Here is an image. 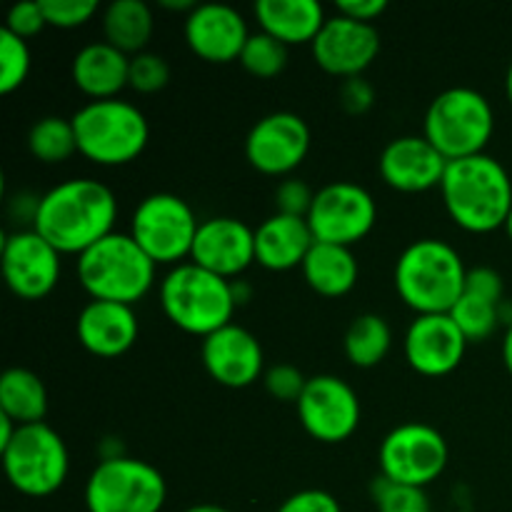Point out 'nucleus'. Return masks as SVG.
Wrapping results in <instances>:
<instances>
[{
    "mask_svg": "<svg viewBox=\"0 0 512 512\" xmlns=\"http://www.w3.org/2000/svg\"><path fill=\"white\" fill-rule=\"evenodd\" d=\"M115 220L118 200L108 185L93 178H70L40 195L33 230L60 255H80L115 233Z\"/></svg>",
    "mask_w": 512,
    "mask_h": 512,
    "instance_id": "f257e3e1",
    "label": "nucleus"
},
{
    "mask_svg": "<svg viewBox=\"0 0 512 512\" xmlns=\"http://www.w3.org/2000/svg\"><path fill=\"white\" fill-rule=\"evenodd\" d=\"M445 210L468 233L503 228L512 208V178L505 165L488 153L450 160L440 183Z\"/></svg>",
    "mask_w": 512,
    "mask_h": 512,
    "instance_id": "f03ea898",
    "label": "nucleus"
},
{
    "mask_svg": "<svg viewBox=\"0 0 512 512\" xmlns=\"http://www.w3.org/2000/svg\"><path fill=\"white\" fill-rule=\"evenodd\" d=\"M395 290L418 315L450 313L463 298L468 268L463 255L438 238L413 240L395 263Z\"/></svg>",
    "mask_w": 512,
    "mask_h": 512,
    "instance_id": "7ed1b4c3",
    "label": "nucleus"
},
{
    "mask_svg": "<svg viewBox=\"0 0 512 512\" xmlns=\"http://www.w3.org/2000/svg\"><path fill=\"white\" fill-rule=\"evenodd\" d=\"M160 308L175 328L208 338L215 330L233 323V313L238 308L233 280L220 278L185 260L160 280Z\"/></svg>",
    "mask_w": 512,
    "mask_h": 512,
    "instance_id": "20e7f679",
    "label": "nucleus"
},
{
    "mask_svg": "<svg viewBox=\"0 0 512 512\" xmlns=\"http://www.w3.org/2000/svg\"><path fill=\"white\" fill-rule=\"evenodd\" d=\"M155 268L130 233H110L78 255V280L93 300L135 305L150 293Z\"/></svg>",
    "mask_w": 512,
    "mask_h": 512,
    "instance_id": "39448f33",
    "label": "nucleus"
},
{
    "mask_svg": "<svg viewBox=\"0 0 512 512\" xmlns=\"http://www.w3.org/2000/svg\"><path fill=\"white\" fill-rule=\"evenodd\" d=\"M70 120L78 138V153L95 165L115 168L133 163L148 148V118L128 100H88Z\"/></svg>",
    "mask_w": 512,
    "mask_h": 512,
    "instance_id": "423d86ee",
    "label": "nucleus"
},
{
    "mask_svg": "<svg viewBox=\"0 0 512 512\" xmlns=\"http://www.w3.org/2000/svg\"><path fill=\"white\" fill-rule=\"evenodd\" d=\"M495 130V110L480 90L455 85L430 100L423 135L445 160L485 153Z\"/></svg>",
    "mask_w": 512,
    "mask_h": 512,
    "instance_id": "0eeeda50",
    "label": "nucleus"
},
{
    "mask_svg": "<svg viewBox=\"0 0 512 512\" xmlns=\"http://www.w3.org/2000/svg\"><path fill=\"white\" fill-rule=\"evenodd\" d=\"M168 500L163 473L145 460L103 458L85 483L88 512H160Z\"/></svg>",
    "mask_w": 512,
    "mask_h": 512,
    "instance_id": "6e6552de",
    "label": "nucleus"
},
{
    "mask_svg": "<svg viewBox=\"0 0 512 512\" xmlns=\"http://www.w3.org/2000/svg\"><path fill=\"white\" fill-rule=\"evenodd\" d=\"M8 483L28 498L58 493L70 473V455L63 438L50 425H20L15 438L0 450Z\"/></svg>",
    "mask_w": 512,
    "mask_h": 512,
    "instance_id": "1a4fd4ad",
    "label": "nucleus"
},
{
    "mask_svg": "<svg viewBox=\"0 0 512 512\" xmlns=\"http://www.w3.org/2000/svg\"><path fill=\"white\" fill-rule=\"evenodd\" d=\"M200 220L188 200L175 193H153L140 200L130 218V235L155 265H180L193 253Z\"/></svg>",
    "mask_w": 512,
    "mask_h": 512,
    "instance_id": "9d476101",
    "label": "nucleus"
},
{
    "mask_svg": "<svg viewBox=\"0 0 512 512\" xmlns=\"http://www.w3.org/2000/svg\"><path fill=\"white\" fill-rule=\"evenodd\" d=\"M450 450L443 433L428 423H403L390 430L378 450L380 475L390 483L428 488L448 468Z\"/></svg>",
    "mask_w": 512,
    "mask_h": 512,
    "instance_id": "9b49d317",
    "label": "nucleus"
},
{
    "mask_svg": "<svg viewBox=\"0 0 512 512\" xmlns=\"http://www.w3.org/2000/svg\"><path fill=\"white\" fill-rule=\"evenodd\" d=\"M378 220V203L368 188L350 180H335L315 190L313 205L308 213V225L318 243L353 248Z\"/></svg>",
    "mask_w": 512,
    "mask_h": 512,
    "instance_id": "f8f14e48",
    "label": "nucleus"
},
{
    "mask_svg": "<svg viewBox=\"0 0 512 512\" xmlns=\"http://www.w3.org/2000/svg\"><path fill=\"white\" fill-rule=\"evenodd\" d=\"M295 408L305 433L325 445L343 443L360 425L358 393L338 375L308 378Z\"/></svg>",
    "mask_w": 512,
    "mask_h": 512,
    "instance_id": "ddd939ff",
    "label": "nucleus"
},
{
    "mask_svg": "<svg viewBox=\"0 0 512 512\" xmlns=\"http://www.w3.org/2000/svg\"><path fill=\"white\" fill-rule=\"evenodd\" d=\"M0 265L20 300H43L60 280V253L33 228H20L3 240Z\"/></svg>",
    "mask_w": 512,
    "mask_h": 512,
    "instance_id": "4468645a",
    "label": "nucleus"
},
{
    "mask_svg": "<svg viewBox=\"0 0 512 512\" xmlns=\"http://www.w3.org/2000/svg\"><path fill=\"white\" fill-rule=\"evenodd\" d=\"M310 128L298 113L263 115L245 138V158L263 175H288L303 165L310 150Z\"/></svg>",
    "mask_w": 512,
    "mask_h": 512,
    "instance_id": "2eb2a0df",
    "label": "nucleus"
},
{
    "mask_svg": "<svg viewBox=\"0 0 512 512\" xmlns=\"http://www.w3.org/2000/svg\"><path fill=\"white\" fill-rule=\"evenodd\" d=\"M320 70L335 78H358L373 65L380 53V33L375 25L358 23L345 15L325 20L323 30L310 45Z\"/></svg>",
    "mask_w": 512,
    "mask_h": 512,
    "instance_id": "dca6fc26",
    "label": "nucleus"
},
{
    "mask_svg": "<svg viewBox=\"0 0 512 512\" xmlns=\"http://www.w3.org/2000/svg\"><path fill=\"white\" fill-rule=\"evenodd\" d=\"M185 43L205 63H233L240 60L250 38L243 13L228 3H200L185 15Z\"/></svg>",
    "mask_w": 512,
    "mask_h": 512,
    "instance_id": "f3484780",
    "label": "nucleus"
},
{
    "mask_svg": "<svg viewBox=\"0 0 512 512\" xmlns=\"http://www.w3.org/2000/svg\"><path fill=\"white\" fill-rule=\"evenodd\" d=\"M405 360L425 378L450 375L465 358L468 340L448 313L418 315L405 330Z\"/></svg>",
    "mask_w": 512,
    "mask_h": 512,
    "instance_id": "a211bd4d",
    "label": "nucleus"
},
{
    "mask_svg": "<svg viewBox=\"0 0 512 512\" xmlns=\"http://www.w3.org/2000/svg\"><path fill=\"white\" fill-rule=\"evenodd\" d=\"M200 360L215 383L233 390L248 388L265 375V355L260 340L235 323L203 338Z\"/></svg>",
    "mask_w": 512,
    "mask_h": 512,
    "instance_id": "6ab92c4d",
    "label": "nucleus"
},
{
    "mask_svg": "<svg viewBox=\"0 0 512 512\" xmlns=\"http://www.w3.org/2000/svg\"><path fill=\"white\" fill-rule=\"evenodd\" d=\"M190 263L220 278H238L255 263V230L228 215L200 220Z\"/></svg>",
    "mask_w": 512,
    "mask_h": 512,
    "instance_id": "aec40b11",
    "label": "nucleus"
},
{
    "mask_svg": "<svg viewBox=\"0 0 512 512\" xmlns=\"http://www.w3.org/2000/svg\"><path fill=\"white\" fill-rule=\"evenodd\" d=\"M448 160L425 135H400L383 148L378 160L380 178L400 193H425L440 188Z\"/></svg>",
    "mask_w": 512,
    "mask_h": 512,
    "instance_id": "412c9836",
    "label": "nucleus"
},
{
    "mask_svg": "<svg viewBox=\"0 0 512 512\" xmlns=\"http://www.w3.org/2000/svg\"><path fill=\"white\" fill-rule=\"evenodd\" d=\"M75 333L88 353L98 358H118L135 345L140 323L133 305L90 300L78 313Z\"/></svg>",
    "mask_w": 512,
    "mask_h": 512,
    "instance_id": "4be33fe9",
    "label": "nucleus"
},
{
    "mask_svg": "<svg viewBox=\"0 0 512 512\" xmlns=\"http://www.w3.org/2000/svg\"><path fill=\"white\" fill-rule=\"evenodd\" d=\"M313 245L315 235L308 218L275 213L255 228V263L275 273L303 268Z\"/></svg>",
    "mask_w": 512,
    "mask_h": 512,
    "instance_id": "5701e85b",
    "label": "nucleus"
},
{
    "mask_svg": "<svg viewBox=\"0 0 512 512\" xmlns=\"http://www.w3.org/2000/svg\"><path fill=\"white\" fill-rule=\"evenodd\" d=\"M128 75L130 55L113 48L105 40L83 45L70 65V78H73L75 88L88 95L90 100L118 98L120 90L128 88Z\"/></svg>",
    "mask_w": 512,
    "mask_h": 512,
    "instance_id": "b1692460",
    "label": "nucleus"
},
{
    "mask_svg": "<svg viewBox=\"0 0 512 512\" xmlns=\"http://www.w3.org/2000/svg\"><path fill=\"white\" fill-rule=\"evenodd\" d=\"M253 13L260 30L283 45H313L328 20L318 0H258Z\"/></svg>",
    "mask_w": 512,
    "mask_h": 512,
    "instance_id": "393cba45",
    "label": "nucleus"
},
{
    "mask_svg": "<svg viewBox=\"0 0 512 512\" xmlns=\"http://www.w3.org/2000/svg\"><path fill=\"white\" fill-rule=\"evenodd\" d=\"M303 278L323 298H343L358 283V260L353 250L333 243H318L310 248L303 263Z\"/></svg>",
    "mask_w": 512,
    "mask_h": 512,
    "instance_id": "a878e982",
    "label": "nucleus"
},
{
    "mask_svg": "<svg viewBox=\"0 0 512 512\" xmlns=\"http://www.w3.org/2000/svg\"><path fill=\"white\" fill-rule=\"evenodd\" d=\"M103 38L125 55L143 53L153 38V10L143 0H113L103 10Z\"/></svg>",
    "mask_w": 512,
    "mask_h": 512,
    "instance_id": "bb28decb",
    "label": "nucleus"
},
{
    "mask_svg": "<svg viewBox=\"0 0 512 512\" xmlns=\"http://www.w3.org/2000/svg\"><path fill=\"white\" fill-rule=\"evenodd\" d=\"M0 413L15 425L43 423L48 413V390L28 368H8L0 375Z\"/></svg>",
    "mask_w": 512,
    "mask_h": 512,
    "instance_id": "cd10ccee",
    "label": "nucleus"
},
{
    "mask_svg": "<svg viewBox=\"0 0 512 512\" xmlns=\"http://www.w3.org/2000/svg\"><path fill=\"white\" fill-rule=\"evenodd\" d=\"M343 348L355 368H375L393 348V328L383 315L363 313L345 330Z\"/></svg>",
    "mask_w": 512,
    "mask_h": 512,
    "instance_id": "c85d7f7f",
    "label": "nucleus"
},
{
    "mask_svg": "<svg viewBox=\"0 0 512 512\" xmlns=\"http://www.w3.org/2000/svg\"><path fill=\"white\" fill-rule=\"evenodd\" d=\"M28 150L40 163H63L70 155L78 153V138H75L73 120L60 115H45L35 120L28 133Z\"/></svg>",
    "mask_w": 512,
    "mask_h": 512,
    "instance_id": "c756f323",
    "label": "nucleus"
},
{
    "mask_svg": "<svg viewBox=\"0 0 512 512\" xmlns=\"http://www.w3.org/2000/svg\"><path fill=\"white\" fill-rule=\"evenodd\" d=\"M450 318L458 325L460 333L465 335L468 343H483L490 335L498 330L500 325V305L490 303V300L478 298V295L463 293V298L453 305Z\"/></svg>",
    "mask_w": 512,
    "mask_h": 512,
    "instance_id": "7c9ffc66",
    "label": "nucleus"
},
{
    "mask_svg": "<svg viewBox=\"0 0 512 512\" xmlns=\"http://www.w3.org/2000/svg\"><path fill=\"white\" fill-rule=\"evenodd\" d=\"M240 65L260 80L275 78L288 65V45H283L273 35L263 33V30L250 33L248 43H245L243 53H240Z\"/></svg>",
    "mask_w": 512,
    "mask_h": 512,
    "instance_id": "2f4dec72",
    "label": "nucleus"
},
{
    "mask_svg": "<svg viewBox=\"0 0 512 512\" xmlns=\"http://www.w3.org/2000/svg\"><path fill=\"white\" fill-rule=\"evenodd\" d=\"M33 55L28 40L18 38L10 30H0V93L10 95L28 80Z\"/></svg>",
    "mask_w": 512,
    "mask_h": 512,
    "instance_id": "473e14b6",
    "label": "nucleus"
},
{
    "mask_svg": "<svg viewBox=\"0 0 512 512\" xmlns=\"http://www.w3.org/2000/svg\"><path fill=\"white\" fill-rule=\"evenodd\" d=\"M370 493H373L378 512H433L423 488L390 483L383 475H378V478L373 480Z\"/></svg>",
    "mask_w": 512,
    "mask_h": 512,
    "instance_id": "72a5a7b5",
    "label": "nucleus"
},
{
    "mask_svg": "<svg viewBox=\"0 0 512 512\" xmlns=\"http://www.w3.org/2000/svg\"><path fill=\"white\" fill-rule=\"evenodd\" d=\"M168 83H170V65L163 55L143 50V53L130 58L128 88H133L135 93H143V95L158 93V90H163Z\"/></svg>",
    "mask_w": 512,
    "mask_h": 512,
    "instance_id": "f704fd0d",
    "label": "nucleus"
},
{
    "mask_svg": "<svg viewBox=\"0 0 512 512\" xmlns=\"http://www.w3.org/2000/svg\"><path fill=\"white\" fill-rule=\"evenodd\" d=\"M40 8L50 28L70 30L93 20L100 5L95 0H40Z\"/></svg>",
    "mask_w": 512,
    "mask_h": 512,
    "instance_id": "c9c22d12",
    "label": "nucleus"
},
{
    "mask_svg": "<svg viewBox=\"0 0 512 512\" xmlns=\"http://www.w3.org/2000/svg\"><path fill=\"white\" fill-rule=\"evenodd\" d=\"M263 385L275 400L280 403H298L300 395H303L305 385H308V378L300 373V368L290 363H278L273 368L265 370Z\"/></svg>",
    "mask_w": 512,
    "mask_h": 512,
    "instance_id": "e433bc0d",
    "label": "nucleus"
},
{
    "mask_svg": "<svg viewBox=\"0 0 512 512\" xmlns=\"http://www.w3.org/2000/svg\"><path fill=\"white\" fill-rule=\"evenodd\" d=\"M315 193L308 183L298 178H288L275 188V208L283 215H295V218H308L310 205H313Z\"/></svg>",
    "mask_w": 512,
    "mask_h": 512,
    "instance_id": "4c0bfd02",
    "label": "nucleus"
},
{
    "mask_svg": "<svg viewBox=\"0 0 512 512\" xmlns=\"http://www.w3.org/2000/svg\"><path fill=\"white\" fill-rule=\"evenodd\" d=\"M45 13L40 8V0H23V3H15L8 10V18H5V30H10L18 38L28 40L33 35H38L45 28Z\"/></svg>",
    "mask_w": 512,
    "mask_h": 512,
    "instance_id": "58836bf2",
    "label": "nucleus"
},
{
    "mask_svg": "<svg viewBox=\"0 0 512 512\" xmlns=\"http://www.w3.org/2000/svg\"><path fill=\"white\" fill-rule=\"evenodd\" d=\"M465 293L478 295V298L490 300L495 305H503L505 283L503 275L488 265H478V268L468 270V280H465Z\"/></svg>",
    "mask_w": 512,
    "mask_h": 512,
    "instance_id": "ea45409f",
    "label": "nucleus"
},
{
    "mask_svg": "<svg viewBox=\"0 0 512 512\" xmlns=\"http://www.w3.org/2000/svg\"><path fill=\"white\" fill-rule=\"evenodd\" d=\"M275 512H343V508H340L338 498L330 495L328 490L308 488L285 498Z\"/></svg>",
    "mask_w": 512,
    "mask_h": 512,
    "instance_id": "a19ab883",
    "label": "nucleus"
},
{
    "mask_svg": "<svg viewBox=\"0 0 512 512\" xmlns=\"http://www.w3.org/2000/svg\"><path fill=\"white\" fill-rule=\"evenodd\" d=\"M338 98H340V105L345 108V113L363 115L375 105V88L370 80H365L363 75H358V78H348L340 83Z\"/></svg>",
    "mask_w": 512,
    "mask_h": 512,
    "instance_id": "79ce46f5",
    "label": "nucleus"
},
{
    "mask_svg": "<svg viewBox=\"0 0 512 512\" xmlns=\"http://www.w3.org/2000/svg\"><path fill=\"white\" fill-rule=\"evenodd\" d=\"M335 10L345 18L358 20V23L375 25V20L388 10V3L385 0H338Z\"/></svg>",
    "mask_w": 512,
    "mask_h": 512,
    "instance_id": "37998d69",
    "label": "nucleus"
},
{
    "mask_svg": "<svg viewBox=\"0 0 512 512\" xmlns=\"http://www.w3.org/2000/svg\"><path fill=\"white\" fill-rule=\"evenodd\" d=\"M18 428H20V425H15L13 420L8 418V415L0 413V450H3L5 445H8L10 440L15 438V433H18Z\"/></svg>",
    "mask_w": 512,
    "mask_h": 512,
    "instance_id": "c03bdc74",
    "label": "nucleus"
},
{
    "mask_svg": "<svg viewBox=\"0 0 512 512\" xmlns=\"http://www.w3.org/2000/svg\"><path fill=\"white\" fill-rule=\"evenodd\" d=\"M503 363L505 368H508V373L512 375V323L508 325V330H505L503 335Z\"/></svg>",
    "mask_w": 512,
    "mask_h": 512,
    "instance_id": "a18cd8bd",
    "label": "nucleus"
},
{
    "mask_svg": "<svg viewBox=\"0 0 512 512\" xmlns=\"http://www.w3.org/2000/svg\"><path fill=\"white\" fill-rule=\"evenodd\" d=\"M160 8L165 10H193L195 3L193 0H160Z\"/></svg>",
    "mask_w": 512,
    "mask_h": 512,
    "instance_id": "49530a36",
    "label": "nucleus"
},
{
    "mask_svg": "<svg viewBox=\"0 0 512 512\" xmlns=\"http://www.w3.org/2000/svg\"><path fill=\"white\" fill-rule=\"evenodd\" d=\"M233 295H235V303H248V298H250V288H248V283H243V280H240V283H233Z\"/></svg>",
    "mask_w": 512,
    "mask_h": 512,
    "instance_id": "de8ad7c7",
    "label": "nucleus"
},
{
    "mask_svg": "<svg viewBox=\"0 0 512 512\" xmlns=\"http://www.w3.org/2000/svg\"><path fill=\"white\" fill-rule=\"evenodd\" d=\"M185 512H230V510L220 508V505H213V503H200V505H193V508H188Z\"/></svg>",
    "mask_w": 512,
    "mask_h": 512,
    "instance_id": "09e8293b",
    "label": "nucleus"
},
{
    "mask_svg": "<svg viewBox=\"0 0 512 512\" xmlns=\"http://www.w3.org/2000/svg\"><path fill=\"white\" fill-rule=\"evenodd\" d=\"M505 93H508V100H510V105H512V60H510V65H508V73H505Z\"/></svg>",
    "mask_w": 512,
    "mask_h": 512,
    "instance_id": "8fccbe9b",
    "label": "nucleus"
},
{
    "mask_svg": "<svg viewBox=\"0 0 512 512\" xmlns=\"http://www.w3.org/2000/svg\"><path fill=\"white\" fill-rule=\"evenodd\" d=\"M505 233H508V238L512 240V208H510V213H508V218H505Z\"/></svg>",
    "mask_w": 512,
    "mask_h": 512,
    "instance_id": "3c124183",
    "label": "nucleus"
}]
</instances>
